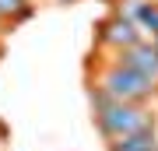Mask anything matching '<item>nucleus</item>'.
Returning <instances> with one entry per match:
<instances>
[{
    "mask_svg": "<svg viewBox=\"0 0 158 151\" xmlns=\"http://www.w3.org/2000/svg\"><path fill=\"white\" fill-rule=\"evenodd\" d=\"M144 4H148V0H116L113 11H116L119 18H127V21H134V25H137V18H141Z\"/></svg>",
    "mask_w": 158,
    "mask_h": 151,
    "instance_id": "nucleus-8",
    "label": "nucleus"
},
{
    "mask_svg": "<svg viewBox=\"0 0 158 151\" xmlns=\"http://www.w3.org/2000/svg\"><path fill=\"white\" fill-rule=\"evenodd\" d=\"M88 102H91V112H95V127L106 141H116V137H127V134H141V130H155L158 120L151 106H134V102H116L109 99L102 88L88 84Z\"/></svg>",
    "mask_w": 158,
    "mask_h": 151,
    "instance_id": "nucleus-1",
    "label": "nucleus"
},
{
    "mask_svg": "<svg viewBox=\"0 0 158 151\" xmlns=\"http://www.w3.org/2000/svg\"><path fill=\"white\" fill-rule=\"evenodd\" d=\"M0 53H4V46H0Z\"/></svg>",
    "mask_w": 158,
    "mask_h": 151,
    "instance_id": "nucleus-14",
    "label": "nucleus"
},
{
    "mask_svg": "<svg viewBox=\"0 0 158 151\" xmlns=\"http://www.w3.org/2000/svg\"><path fill=\"white\" fill-rule=\"evenodd\" d=\"M109 56L116 63H123V67H130L134 74L148 78L151 84H158V49H155V42H137L123 53H109Z\"/></svg>",
    "mask_w": 158,
    "mask_h": 151,
    "instance_id": "nucleus-4",
    "label": "nucleus"
},
{
    "mask_svg": "<svg viewBox=\"0 0 158 151\" xmlns=\"http://www.w3.org/2000/svg\"><path fill=\"white\" fill-rule=\"evenodd\" d=\"M137 28H141V39L144 42H155L158 39V0H148L141 18H137Z\"/></svg>",
    "mask_w": 158,
    "mask_h": 151,
    "instance_id": "nucleus-7",
    "label": "nucleus"
},
{
    "mask_svg": "<svg viewBox=\"0 0 158 151\" xmlns=\"http://www.w3.org/2000/svg\"><path fill=\"white\" fill-rule=\"evenodd\" d=\"M137 42H144L141 28H137L134 21H127V18H119L116 11L106 14L95 25V46L102 53H123V49H130V46H137Z\"/></svg>",
    "mask_w": 158,
    "mask_h": 151,
    "instance_id": "nucleus-3",
    "label": "nucleus"
},
{
    "mask_svg": "<svg viewBox=\"0 0 158 151\" xmlns=\"http://www.w3.org/2000/svg\"><path fill=\"white\" fill-rule=\"evenodd\" d=\"M0 137H7V127H4V120H0Z\"/></svg>",
    "mask_w": 158,
    "mask_h": 151,
    "instance_id": "nucleus-9",
    "label": "nucleus"
},
{
    "mask_svg": "<svg viewBox=\"0 0 158 151\" xmlns=\"http://www.w3.org/2000/svg\"><path fill=\"white\" fill-rule=\"evenodd\" d=\"M158 144L155 130H141V134H127L116 141H106V151H151Z\"/></svg>",
    "mask_w": 158,
    "mask_h": 151,
    "instance_id": "nucleus-5",
    "label": "nucleus"
},
{
    "mask_svg": "<svg viewBox=\"0 0 158 151\" xmlns=\"http://www.w3.org/2000/svg\"><path fill=\"white\" fill-rule=\"evenodd\" d=\"M4 28H7V21H4V18H0V32H4Z\"/></svg>",
    "mask_w": 158,
    "mask_h": 151,
    "instance_id": "nucleus-10",
    "label": "nucleus"
},
{
    "mask_svg": "<svg viewBox=\"0 0 158 151\" xmlns=\"http://www.w3.org/2000/svg\"><path fill=\"white\" fill-rule=\"evenodd\" d=\"M155 151H158V144H155Z\"/></svg>",
    "mask_w": 158,
    "mask_h": 151,
    "instance_id": "nucleus-15",
    "label": "nucleus"
},
{
    "mask_svg": "<svg viewBox=\"0 0 158 151\" xmlns=\"http://www.w3.org/2000/svg\"><path fill=\"white\" fill-rule=\"evenodd\" d=\"M32 14H35L32 0H0V18H4L7 25H21V21H28Z\"/></svg>",
    "mask_w": 158,
    "mask_h": 151,
    "instance_id": "nucleus-6",
    "label": "nucleus"
},
{
    "mask_svg": "<svg viewBox=\"0 0 158 151\" xmlns=\"http://www.w3.org/2000/svg\"><path fill=\"white\" fill-rule=\"evenodd\" d=\"M106 4H116V0H106Z\"/></svg>",
    "mask_w": 158,
    "mask_h": 151,
    "instance_id": "nucleus-12",
    "label": "nucleus"
},
{
    "mask_svg": "<svg viewBox=\"0 0 158 151\" xmlns=\"http://www.w3.org/2000/svg\"><path fill=\"white\" fill-rule=\"evenodd\" d=\"M60 4H74V0H60Z\"/></svg>",
    "mask_w": 158,
    "mask_h": 151,
    "instance_id": "nucleus-11",
    "label": "nucleus"
},
{
    "mask_svg": "<svg viewBox=\"0 0 158 151\" xmlns=\"http://www.w3.org/2000/svg\"><path fill=\"white\" fill-rule=\"evenodd\" d=\"M151 151H155V148H151Z\"/></svg>",
    "mask_w": 158,
    "mask_h": 151,
    "instance_id": "nucleus-16",
    "label": "nucleus"
},
{
    "mask_svg": "<svg viewBox=\"0 0 158 151\" xmlns=\"http://www.w3.org/2000/svg\"><path fill=\"white\" fill-rule=\"evenodd\" d=\"M95 88H102L109 99L116 102H134V106H151L158 99V84H151L148 78L141 74H134L130 67L123 63H116L113 56H106V60H98L95 67V78H91Z\"/></svg>",
    "mask_w": 158,
    "mask_h": 151,
    "instance_id": "nucleus-2",
    "label": "nucleus"
},
{
    "mask_svg": "<svg viewBox=\"0 0 158 151\" xmlns=\"http://www.w3.org/2000/svg\"><path fill=\"white\" fill-rule=\"evenodd\" d=\"M155 49H158V39H155Z\"/></svg>",
    "mask_w": 158,
    "mask_h": 151,
    "instance_id": "nucleus-13",
    "label": "nucleus"
}]
</instances>
